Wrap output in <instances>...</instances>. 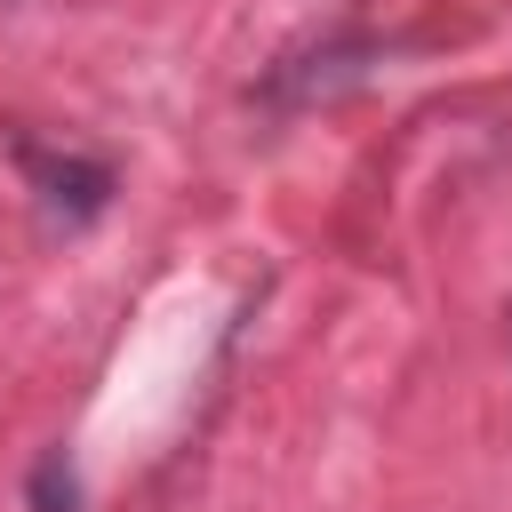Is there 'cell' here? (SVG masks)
Wrapping results in <instances>:
<instances>
[{"label":"cell","mask_w":512,"mask_h":512,"mask_svg":"<svg viewBox=\"0 0 512 512\" xmlns=\"http://www.w3.org/2000/svg\"><path fill=\"white\" fill-rule=\"evenodd\" d=\"M24 168H32L40 208H48V216H64V224L104 216V200H112V168H104V160H88V152H48V144H24Z\"/></svg>","instance_id":"cell-1"},{"label":"cell","mask_w":512,"mask_h":512,"mask_svg":"<svg viewBox=\"0 0 512 512\" xmlns=\"http://www.w3.org/2000/svg\"><path fill=\"white\" fill-rule=\"evenodd\" d=\"M32 512H80V472H72V456L64 448H48L40 464H32Z\"/></svg>","instance_id":"cell-2"}]
</instances>
